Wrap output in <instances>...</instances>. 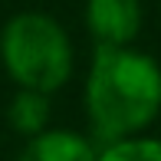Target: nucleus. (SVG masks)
Wrapping results in <instances>:
<instances>
[{
  "label": "nucleus",
  "instance_id": "f257e3e1",
  "mask_svg": "<svg viewBox=\"0 0 161 161\" xmlns=\"http://www.w3.org/2000/svg\"><path fill=\"white\" fill-rule=\"evenodd\" d=\"M161 112V66L131 46H99L86 82V115L108 145L135 138Z\"/></svg>",
  "mask_w": 161,
  "mask_h": 161
},
{
  "label": "nucleus",
  "instance_id": "f03ea898",
  "mask_svg": "<svg viewBox=\"0 0 161 161\" xmlns=\"http://www.w3.org/2000/svg\"><path fill=\"white\" fill-rule=\"evenodd\" d=\"M0 59L20 89L56 92L72 76V43L46 13H17L0 30Z\"/></svg>",
  "mask_w": 161,
  "mask_h": 161
},
{
  "label": "nucleus",
  "instance_id": "7ed1b4c3",
  "mask_svg": "<svg viewBox=\"0 0 161 161\" xmlns=\"http://www.w3.org/2000/svg\"><path fill=\"white\" fill-rule=\"evenodd\" d=\"M86 23L99 46H131L142 30V0H89Z\"/></svg>",
  "mask_w": 161,
  "mask_h": 161
},
{
  "label": "nucleus",
  "instance_id": "20e7f679",
  "mask_svg": "<svg viewBox=\"0 0 161 161\" xmlns=\"http://www.w3.org/2000/svg\"><path fill=\"white\" fill-rule=\"evenodd\" d=\"M20 161H96V148L79 131L46 128L23 145Z\"/></svg>",
  "mask_w": 161,
  "mask_h": 161
},
{
  "label": "nucleus",
  "instance_id": "39448f33",
  "mask_svg": "<svg viewBox=\"0 0 161 161\" xmlns=\"http://www.w3.org/2000/svg\"><path fill=\"white\" fill-rule=\"evenodd\" d=\"M7 119H10V125L17 128L20 135H26V138L46 131V125H49V96L20 89L17 96H13V102H10V108H7Z\"/></svg>",
  "mask_w": 161,
  "mask_h": 161
},
{
  "label": "nucleus",
  "instance_id": "423d86ee",
  "mask_svg": "<svg viewBox=\"0 0 161 161\" xmlns=\"http://www.w3.org/2000/svg\"><path fill=\"white\" fill-rule=\"evenodd\" d=\"M96 161H161V138H122L105 145V151L96 155Z\"/></svg>",
  "mask_w": 161,
  "mask_h": 161
}]
</instances>
